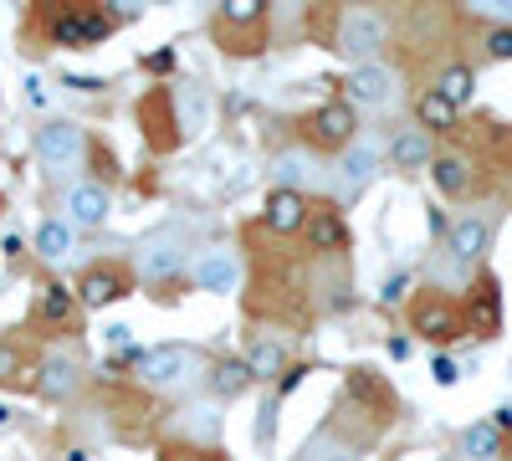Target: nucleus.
I'll list each match as a JSON object with an SVG mask.
<instances>
[{"instance_id":"nucleus-3","label":"nucleus","mask_w":512,"mask_h":461,"mask_svg":"<svg viewBox=\"0 0 512 461\" xmlns=\"http://www.w3.org/2000/svg\"><path fill=\"white\" fill-rule=\"evenodd\" d=\"M36 154H41L47 170H72V164L82 159V129L67 123V118H47L36 129Z\"/></svg>"},{"instance_id":"nucleus-26","label":"nucleus","mask_w":512,"mask_h":461,"mask_svg":"<svg viewBox=\"0 0 512 461\" xmlns=\"http://www.w3.org/2000/svg\"><path fill=\"white\" fill-rule=\"evenodd\" d=\"M185 436H195V441H216V436H221V415L210 410V405L185 410Z\"/></svg>"},{"instance_id":"nucleus-15","label":"nucleus","mask_w":512,"mask_h":461,"mask_svg":"<svg viewBox=\"0 0 512 461\" xmlns=\"http://www.w3.org/2000/svg\"><path fill=\"white\" fill-rule=\"evenodd\" d=\"M487 241H492V226L482 216H466V221L451 226V257L456 262H477L482 251H487Z\"/></svg>"},{"instance_id":"nucleus-19","label":"nucleus","mask_w":512,"mask_h":461,"mask_svg":"<svg viewBox=\"0 0 512 461\" xmlns=\"http://www.w3.org/2000/svg\"><path fill=\"white\" fill-rule=\"evenodd\" d=\"M72 221H41L36 226V251H41V257H47V262H62L67 257V251H72Z\"/></svg>"},{"instance_id":"nucleus-21","label":"nucleus","mask_w":512,"mask_h":461,"mask_svg":"<svg viewBox=\"0 0 512 461\" xmlns=\"http://www.w3.org/2000/svg\"><path fill=\"white\" fill-rule=\"evenodd\" d=\"M436 93H441L451 108L472 103V93H477V77H472V67H446V72H441V82H436Z\"/></svg>"},{"instance_id":"nucleus-13","label":"nucleus","mask_w":512,"mask_h":461,"mask_svg":"<svg viewBox=\"0 0 512 461\" xmlns=\"http://www.w3.org/2000/svg\"><path fill=\"white\" fill-rule=\"evenodd\" d=\"M41 395L47 400H67V395H77V385H82V374H77V359H62V354H47L41 359Z\"/></svg>"},{"instance_id":"nucleus-29","label":"nucleus","mask_w":512,"mask_h":461,"mask_svg":"<svg viewBox=\"0 0 512 461\" xmlns=\"http://www.w3.org/2000/svg\"><path fill=\"white\" fill-rule=\"evenodd\" d=\"M21 374H26V364H21V349L0 344V385H21Z\"/></svg>"},{"instance_id":"nucleus-16","label":"nucleus","mask_w":512,"mask_h":461,"mask_svg":"<svg viewBox=\"0 0 512 461\" xmlns=\"http://www.w3.org/2000/svg\"><path fill=\"white\" fill-rule=\"evenodd\" d=\"M415 328L425 333V339H456V333H461V323H456V313L441 303V298H431V303H420L415 308Z\"/></svg>"},{"instance_id":"nucleus-6","label":"nucleus","mask_w":512,"mask_h":461,"mask_svg":"<svg viewBox=\"0 0 512 461\" xmlns=\"http://www.w3.org/2000/svg\"><path fill=\"white\" fill-rule=\"evenodd\" d=\"M108 31H113V16H103V11H62L52 26L62 47H98Z\"/></svg>"},{"instance_id":"nucleus-2","label":"nucleus","mask_w":512,"mask_h":461,"mask_svg":"<svg viewBox=\"0 0 512 461\" xmlns=\"http://www.w3.org/2000/svg\"><path fill=\"white\" fill-rule=\"evenodd\" d=\"M139 267H144V277H154V282L175 277V272L185 267V231H180V226L149 231L144 246H139Z\"/></svg>"},{"instance_id":"nucleus-23","label":"nucleus","mask_w":512,"mask_h":461,"mask_svg":"<svg viewBox=\"0 0 512 461\" xmlns=\"http://www.w3.org/2000/svg\"><path fill=\"white\" fill-rule=\"evenodd\" d=\"M277 180H282V190L318 185V164H313L308 154H282V159H277Z\"/></svg>"},{"instance_id":"nucleus-11","label":"nucleus","mask_w":512,"mask_h":461,"mask_svg":"<svg viewBox=\"0 0 512 461\" xmlns=\"http://www.w3.org/2000/svg\"><path fill=\"white\" fill-rule=\"evenodd\" d=\"M262 216H267V226L272 231H297V226H308V200H303V190H272L267 195V205H262Z\"/></svg>"},{"instance_id":"nucleus-8","label":"nucleus","mask_w":512,"mask_h":461,"mask_svg":"<svg viewBox=\"0 0 512 461\" xmlns=\"http://www.w3.org/2000/svg\"><path fill=\"white\" fill-rule=\"evenodd\" d=\"M62 211H67V221H72V226L93 231V226H103V221H108V190H103V185H93V180H82V185H72V190H67Z\"/></svg>"},{"instance_id":"nucleus-14","label":"nucleus","mask_w":512,"mask_h":461,"mask_svg":"<svg viewBox=\"0 0 512 461\" xmlns=\"http://www.w3.org/2000/svg\"><path fill=\"white\" fill-rule=\"evenodd\" d=\"M390 164L395 170H420V164H436L431 159V134L425 129H400L390 139Z\"/></svg>"},{"instance_id":"nucleus-31","label":"nucleus","mask_w":512,"mask_h":461,"mask_svg":"<svg viewBox=\"0 0 512 461\" xmlns=\"http://www.w3.org/2000/svg\"><path fill=\"white\" fill-rule=\"evenodd\" d=\"M431 374H436V385H456V380H461L451 359H436V369H431Z\"/></svg>"},{"instance_id":"nucleus-33","label":"nucleus","mask_w":512,"mask_h":461,"mask_svg":"<svg viewBox=\"0 0 512 461\" xmlns=\"http://www.w3.org/2000/svg\"><path fill=\"white\" fill-rule=\"evenodd\" d=\"M400 292H405V277H395V282H384V303H395Z\"/></svg>"},{"instance_id":"nucleus-25","label":"nucleus","mask_w":512,"mask_h":461,"mask_svg":"<svg viewBox=\"0 0 512 461\" xmlns=\"http://www.w3.org/2000/svg\"><path fill=\"white\" fill-rule=\"evenodd\" d=\"M72 313H77V298L67 287H47V292H41V318H47V323H72Z\"/></svg>"},{"instance_id":"nucleus-1","label":"nucleus","mask_w":512,"mask_h":461,"mask_svg":"<svg viewBox=\"0 0 512 461\" xmlns=\"http://www.w3.org/2000/svg\"><path fill=\"white\" fill-rule=\"evenodd\" d=\"M384 41H390V21H384V11H374V6H354V11H344V21H338V52L344 57H374Z\"/></svg>"},{"instance_id":"nucleus-32","label":"nucleus","mask_w":512,"mask_h":461,"mask_svg":"<svg viewBox=\"0 0 512 461\" xmlns=\"http://www.w3.org/2000/svg\"><path fill=\"white\" fill-rule=\"evenodd\" d=\"M303 374H308V369H287V374H282V395H287V390H297V385H303Z\"/></svg>"},{"instance_id":"nucleus-20","label":"nucleus","mask_w":512,"mask_h":461,"mask_svg":"<svg viewBox=\"0 0 512 461\" xmlns=\"http://www.w3.org/2000/svg\"><path fill=\"white\" fill-rule=\"evenodd\" d=\"M461 451L472 456V461H492L497 451H502V426L497 421H482V426H472L461 436Z\"/></svg>"},{"instance_id":"nucleus-5","label":"nucleus","mask_w":512,"mask_h":461,"mask_svg":"<svg viewBox=\"0 0 512 461\" xmlns=\"http://www.w3.org/2000/svg\"><path fill=\"white\" fill-rule=\"evenodd\" d=\"M374 175H379V149L374 144H349L344 159H338V180H333L338 200H359Z\"/></svg>"},{"instance_id":"nucleus-24","label":"nucleus","mask_w":512,"mask_h":461,"mask_svg":"<svg viewBox=\"0 0 512 461\" xmlns=\"http://www.w3.org/2000/svg\"><path fill=\"white\" fill-rule=\"evenodd\" d=\"M420 123H425V129H431V134H446L451 123H456V108H451V103H446V98H441V93L431 88V93L420 98Z\"/></svg>"},{"instance_id":"nucleus-17","label":"nucleus","mask_w":512,"mask_h":461,"mask_svg":"<svg viewBox=\"0 0 512 461\" xmlns=\"http://www.w3.org/2000/svg\"><path fill=\"white\" fill-rule=\"evenodd\" d=\"M246 385H251L246 359H221L216 369H210V395H216V400H236Z\"/></svg>"},{"instance_id":"nucleus-30","label":"nucleus","mask_w":512,"mask_h":461,"mask_svg":"<svg viewBox=\"0 0 512 461\" xmlns=\"http://www.w3.org/2000/svg\"><path fill=\"white\" fill-rule=\"evenodd\" d=\"M487 52H492V57H512V26H497V31L487 36Z\"/></svg>"},{"instance_id":"nucleus-28","label":"nucleus","mask_w":512,"mask_h":461,"mask_svg":"<svg viewBox=\"0 0 512 461\" xmlns=\"http://www.w3.org/2000/svg\"><path fill=\"white\" fill-rule=\"evenodd\" d=\"M267 16L262 0H226V26H256Z\"/></svg>"},{"instance_id":"nucleus-22","label":"nucleus","mask_w":512,"mask_h":461,"mask_svg":"<svg viewBox=\"0 0 512 461\" xmlns=\"http://www.w3.org/2000/svg\"><path fill=\"white\" fill-rule=\"evenodd\" d=\"M246 369H251V380H272V374L282 369V344L277 339H256L246 349Z\"/></svg>"},{"instance_id":"nucleus-12","label":"nucleus","mask_w":512,"mask_h":461,"mask_svg":"<svg viewBox=\"0 0 512 461\" xmlns=\"http://www.w3.org/2000/svg\"><path fill=\"white\" fill-rule=\"evenodd\" d=\"M195 277H200V287H205V292H221V298H226V292H236L241 267H236V257H231L226 246H216V251H205V257H200Z\"/></svg>"},{"instance_id":"nucleus-10","label":"nucleus","mask_w":512,"mask_h":461,"mask_svg":"<svg viewBox=\"0 0 512 461\" xmlns=\"http://www.w3.org/2000/svg\"><path fill=\"white\" fill-rule=\"evenodd\" d=\"M123 292H128V277L118 267H88L82 282H77V303L82 308H108V303L123 298Z\"/></svg>"},{"instance_id":"nucleus-7","label":"nucleus","mask_w":512,"mask_h":461,"mask_svg":"<svg viewBox=\"0 0 512 461\" xmlns=\"http://www.w3.org/2000/svg\"><path fill=\"white\" fill-rule=\"evenodd\" d=\"M308 134H313V144H323V149H349V139H354V108H349V103H323V108L308 118Z\"/></svg>"},{"instance_id":"nucleus-27","label":"nucleus","mask_w":512,"mask_h":461,"mask_svg":"<svg viewBox=\"0 0 512 461\" xmlns=\"http://www.w3.org/2000/svg\"><path fill=\"white\" fill-rule=\"evenodd\" d=\"M431 175H436V185H441L446 195H461V190H466V164H461L456 154H441V159L431 164Z\"/></svg>"},{"instance_id":"nucleus-18","label":"nucleus","mask_w":512,"mask_h":461,"mask_svg":"<svg viewBox=\"0 0 512 461\" xmlns=\"http://www.w3.org/2000/svg\"><path fill=\"white\" fill-rule=\"evenodd\" d=\"M308 241H313L318 251H344V246H349V226L338 221L333 211H313V216H308Z\"/></svg>"},{"instance_id":"nucleus-9","label":"nucleus","mask_w":512,"mask_h":461,"mask_svg":"<svg viewBox=\"0 0 512 461\" xmlns=\"http://www.w3.org/2000/svg\"><path fill=\"white\" fill-rule=\"evenodd\" d=\"M344 88H349V103L379 108V103H390V93H395V72H390V67H379V62H364V67L349 72Z\"/></svg>"},{"instance_id":"nucleus-34","label":"nucleus","mask_w":512,"mask_h":461,"mask_svg":"<svg viewBox=\"0 0 512 461\" xmlns=\"http://www.w3.org/2000/svg\"><path fill=\"white\" fill-rule=\"evenodd\" d=\"M26 88H31V103H47V88H41V77H26Z\"/></svg>"},{"instance_id":"nucleus-4","label":"nucleus","mask_w":512,"mask_h":461,"mask_svg":"<svg viewBox=\"0 0 512 461\" xmlns=\"http://www.w3.org/2000/svg\"><path fill=\"white\" fill-rule=\"evenodd\" d=\"M134 364H139V380H144V385L164 390V385H180L185 374L195 369V354L180 349V344H164V349H144V354H134Z\"/></svg>"},{"instance_id":"nucleus-35","label":"nucleus","mask_w":512,"mask_h":461,"mask_svg":"<svg viewBox=\"0 0 512 461\" xmlns=\"http://www.w3.org/2000/svg\"><path fill=\"white\" fill-rule=\"evenodd\" d=\"M323 461H354V456H349V451H328Z\"/></svg>"}]
</instances>
